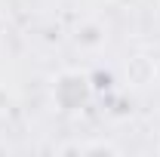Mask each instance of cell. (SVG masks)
Listing matches in <instances>:
<instances>
[{"mask_svg":"<svg viewBox=\"0 0 160 157\" xmlns=\"http://www.w3.org/2000/svg\"><path fill=\"white\" fill-rule=\"evenodd\" d=\"M96 96V83L86 71H77V68H65L52 77V86H49V99L56 105V111L62 114H80L89 108V102Z\"/></svg>","mask_w":160,"mask_h":157,"instance_id":"1","label":"cell"},{"mask_svg":"<svg viewBox=\"0 0 160 157\" xmlns=\"http://www.w3.org/2000/svg\"><path fill=\"white\" fill-rule=\"evenodd\" d=\"M59 154H120V148L114 142H68V145H62Z\"/></svg>","mask_w":160,"mask_h":157,"instance_id":"2","label":"cell"},{"mask_svg":"<svg viewBox=\"0 0 160 157\" xmlns=\"http://www.w3.org/2000/svg\"><path fill=\"white\" fill-rule=\"evenodd\" d=\"M74 40H77L80 49H102L105 46V28L99 22H86V25L77 28V37Z\"/></svg>","mask_w":160,"mask_h":157,"instance_id":"3","label":"cell"},{"mask_svg":"<svg viewBox=\"0 0 160 157\" xmlns=\"http://www.w3.org/2000/svg\"><path fill=\"white\" fill-rule=\"evenodd\" d=\"M12 108H16V96H12V89L0 80V117H6Z\"/></svg>","mask_w":160,"mask_h":157,"instance_id":"4","label":"cell"},{"mask_svg":"<svg viewBox=\"0 0 160 157\" xmlns=\"http://www.w3.org/2000/svg\"><path fill=\"white\" fill-rule=\"evenodd\" d=\"M0 151H6V145H0Z\"/></svg>","mask_w":160,"mask_h":157,"instance_id":"5","label":"cell"}]
</instances>
